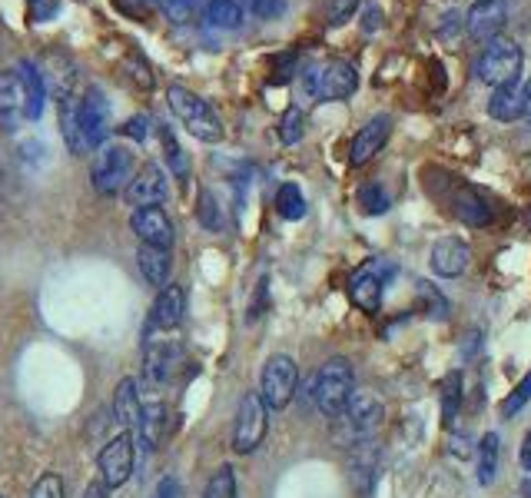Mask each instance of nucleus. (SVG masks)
<instances>
[{"label":"nucleus","mask_w":531,"mask_h":498,"mask_svg":"<svg viewBox=\"0 0 531 498\" xmlns=\"http://www.w3.org/2000/svg\"><path fill=\"white\" fill-rule=\"evenodd\" d=\"M57 117L70 153L83 157V153L97 150L103 137H107L110 103L103 97V90L93 87V83H67L57 100Z\"/></svg>","instance_id":"f257e3e1"},{"label":"nucleus","mask_w":531,"mask_h":498,"mask_svg":"<svg viewBox=\"0 0 531 498\" xmlns=\"http://www.w3.org/2000/svg\"><path fill=\"white\" fill-rule=\"evenodd\" d=\"M44 80L30 60L0 70V127L4 133L20 130L30 120H40L44 113Z\"/></svg>","instance_id":"f03ea898"},{"label":"nucleus","mask_w":531,"mask_h":498,"mask_svg":"<svg viewBox=\"0 0 531 498\" xmlns=\"http://www.w3.org/2000/svg\"><path fill=\"white\" fill-rule=\"evenodd\" d=\"M352 392H356L352 362L342 356L322 362V369L316 372V382H312V399H316V406L326 419H339L346 412Z\"/></svg>","instance_id":"7ed1b4c3"},{"label":"nucleus","mask_w":531,"mask_h":498,"mask_svg":"<svg viewBox=\"0 0 531 498\" xmlns=\"http://www.w3.org/2000/svg\"><path fill=\"white\" fill-rule=\"evenodd\" d=\"M166 100H170V110L176 113V120H180L196 140H203V143L223 140V120L216 117V110L203 97H196L193 90L173 83V87L166 90Z\"/></svg>","instance_id":"20e7f679"},{"label":"nucleus","mask_w":531,"mask_h":498,"mask_svg":"<svg viewBox=\"0 0 531 498\" xmlns=\"http://www.w3.org/2000/svg\"><path fill=\"white\" fill-rule=\"evenodd\" d=\"M522 67H525L522 47L508 37H495L488 40L485 50L475 60V77L488 83V87H502V83H512L522 77Z\"/></svg>","instance_id":"39448f33"},{"label":"nucleus","mask_w":531,"mask_h":498,"mask_svg":"<svg viewBox=\"0 0 531 498\" xmlns=\"http://www.w3.org/2000/svg\"><path fill=\"white\" fill-rule=\"evenodd\" d=\"M133 153L130 147H123V143H103L100 153L93 157L90 166V180H93V190L100 196H113L120 190H127V183L133 180Z\"/></svg>","instance_id":"423d86ee"},{"label":"nucleus","mask_w":531,"mask_h":498,"mask_svg":"<svg viewBox=\"0 0 531 498\" xmlns=\"http://www.w3.org/2000/svg\"><path fill=\"white\" fill-rule=\"evenodd\" d=\"M359 87V74L356 67L346 64V60H329L322 67H309L303 70V90L312 97L322 100H349Z\"/></svg>","instance_id":"0eeeda50"},{"label":"nucleus","mask_w":531,"mask_h":498,"mask_svg":"<svg viewBox=\"0 0 531 498\" xmlns=\"http://www.w3.org/2000/svg\"><path fill=\"white\" fill-rule=\"evenodd\" d=\"M299 386V369L293 356H273L263 366V379H259V399L266 402L269 412H283L296 396Z\"/></svg>","instance_id":"6e6552de"},{"label":"nucleus","mask_w":531,"mask_h":498,"mask_svg":"<svg viewBox=\"0 0 531 498\" xmlns=\"http://www.w3.org/2000/svg\"><path fill=\"white\" fill-rule=\"evenodd\" d=\"M266 429H269V409H266V402L259 399V392H246V396L239 399V409H236L233 452H239V455L256 452L259 445H263V439H266Z\"/></svg>","instance_id":"1a4fd4ad"},{"label":"nucleus","mask_w":531,"mask_h":498,"mask_svg":"<svg viewBox=\"0 0 531 498\" xmlns=\"http://www.w3.org/2000/svg\"><path fill=\"white\" fill-rule=\"evenodd\" d=\"M395 273L392 263H385V259H369L366 266L356 269L349 279V299L352 306H359L362 313L376 316L382 309V289H385V279Z\"/></svg>","instance_id":"9d476101"},{"label":"nucleus","mask_w":531,"mask_h":498,"mask_svg":"<svg viewBox=\"0 0 531 498\" xmlns=\"http://www.w3.org/2000/svg\"><path fill=\"white\" fill-rule=\"evenodd\" d=\"M133 462H137V439H133V432L113 435V439L103 445L100 455H97L103 485H107V489H120V485H127V479L133 475Z\"/></svg>","instance_id":"9b49d317"},{"label":"nucleus","mask_w":531,"mask_h":498,"mask_svg":"<svg viewBox=\"0 0 531 498\" xmlns=\"http://www.w3.org/2000/svg\"><path fill=\"white\" fill-rule=\"evenodd\" d=\"M382 402L372 396V392H352V399H349V406L346 412L339 415L342 422H346V429L352 435V442H369L372 435L379 432V425H382Z\"/></svg>","instance_id":"f8f14e48"},{"label":"nucleus","mask_w":531,"mask_h":498,"mask_svg":"<svg viewBox=\"0 0 531 498\" xmlns=\"http://www.w3.org/2000/svg\"><path fill=\"white\" fill-rule=\"evenodd\" d=\"M143 362H147V376L153 382H170L183 366V349L173 339H156L153 332H147L143 342Z\"/></svg>","instance_id":"ddd939ff"},{"label":"nucleus","mask_w":531,"mask_h":498,"mask_svg":"<svg viewBox=\"0 0 531 498\" xmlns=\"http://www.w3.org/2000/svg\"><path fill=\"white\" fill-rule=\"evenodd\" d=\"M130 206H160L166 196H170V186H166V173L160 170L156 163H143L137 173H133V180L127 183V190H123Z\"/></svg>","instance_id":"4468645a"},{"label":"nucleus","mask_w":531,"mask_h":498,"mask_svg":"<svg viewBox=\"0 0 531 498\" xmlns=\"http://www.w3.org/2000/svg\"><path fill=\"white\" fill-rule=\"evenodd\" d=\"M130 230L137 233V240L143 246H156V249L173 246V220L160 206H140V210H133Z\"/></svg>","instance_id":"2eb2a0df"},{"label":"nucleus","mask_w":531,"mask_h":498,"mask_svg":"<svg viewBox=\"0 0 531 498\" xmlns=\"http://www.w3.org/2000/svg\"><path fill=\"white\" fill-rule=\"evenodd\" d=\"M508 20V0H475L472 7H468V17H465V30L472 40H495L502 34Z\"/></svg>","instance_id":"dca6fc26"},{"label":"nucleus","mask_w":531,"mask_h":498,"mask_svg":"<svg viewBox=\"0 0 531 498\" xmlns=\"http://www.w3.org/2000/svg\"><path fill=\"white\" fill-rule=\"evenodd\" d=\"M389 133H392V117L389 113H376L366 127H362L356 133V140H352V147H349V163L352 166H362V163H369L376 153L385 147V140H389Z\"/></svg>","instance_id":"f3484780"},{"label":"nucleus","mask_w":531,"mask_h":498,"mask_svg":"<svg viewBox=\"0 0 531 498\" xmlns=\"http://www.w3.org/2000/svg\"><path fill=\"white\" fill-rule=\"evenodd\" d=\"M468 259H472V249H468L465 240H458V236H445V240H439L432 246V273L442 276V279H455L462 276L468 269Z\"/></svg>","instance_id":"a211bd4d"},{"label":"nucleus","mask_w":531,"mask_h":498,"mask_svg":"<svg viewBox=\"0 0 531 498\" xmlns=\"http://www.w3.org/2000/svg\"><path fill=\"white\" fill-rule=\"evenodd\" d=\"M183 309H186V293L183 286H163L160 296H156L153 303V313H150V326L147 332H173L176 326L183 323Z\"/></svg>","instance_id":"6ab92c4d"},{"label":"nucleus","mask_w":531,"mask_h":498,"mask_svg":"<svg viewBox=\"0 0 531 498\" xmlns=\"http://www.w3.org/2000/svg\"><path fill=\"white\" fill-rule=\"evenodd\" d=\"M449 203H452V213L465 226H485L488 220H492V206H488V200L475 190V186H455Z\"/></svg>","instance_id":"aec40b11"},{"label":"nucleus","mask_w":531,"mask_h":498,"mask_svg":"<svg viewBox=\"0 0 531 498\" xmlns=\"http://www.w3.org/2000/svg\"><path fill=\"white\" fill-rule=\"evenodd\" d=\"M525 110V87L522 80H512V83H502V87H495L492 100H488V117L498 120V123H512L522 117Z\"/></svg>","instance_id":"412c9836"},{"label":"nucleus","mask_w":531,"mask_h":498,"mask_svg":"<svg viewBox=\"0 0 531 498\" xmlns=\"http://www.w3.org/2000/svg\"><path fill=\"white\" fill-rule=\"evenodd\" d=\"M140 412H143V402H140V392H137V382L133 379H123L117 392H113V415H117V422L123 425V432H133L137 435L140 429Z\"/></svg>","instance_id":"4be33fe9"},{"label":"nucleus","mask_w":531,"mask_h":498,"mask_svg":"<svg viewBox=\"0 0 531 498\" xmlns=\"http://www.w3.org/2000/svg\"><path fill=\"white\" fill-rule=\"evenodd\" d=\"M137 266L143 279H147L150 286H170V273H173V259H170V249H156V246H140L137 249Z\"/></svg>","instance_id":"5701e85b"},{"label":"nucleus","mask_w":531,"mask_h":498,"mask_svg":"<svg viewBox=\"0 0 531 498\" xmlns=\"http://www.w3.org/2000/svg\"><path fill=\"white\" fill-rule=\"evenodd\" d=\"M462 402H465V382H462V372L452 369L449 376L442 379V389H439V409H442V425L445 429H452L458 412H462Z\"/></svg>","instance_id":"b1692460"},{"label":"nucleus","mask_w":531,"mask_h":498,"mask_svg":"<svg viewBox=\"0 0 531 498\" xmlns=\"http://www.w3.org/2000/svg\"><path fill=\"white\" fill-rule=\"evenodd\" d=\"M163 429H166V409L160 406V402H150V406H143V412H140V429L133 439H137L147 452H153L163 439Z\"/></svg>","instance_id":"393cba45"},{"label":"nucleus","mask_w":531,"mask_h":498,"mask_svg":"<svg viewBox=\"0 0 531 498\" xmlns=\"http://www.w3.org/2000/svg\"><path fill=\"white\" fill-rule=\"evenodd\" d=\"M415 306H419V313L435 319V323L449 319V299H445L442 289L432 286L429 279H419V283H415Z\"/></svg>","instance_id":"a878e982"},{"label":"nucleus","mask_w":531,"mask_h":498,"mask_svg":"<svg viewBox=\"0 0 531 498\" xmlns=\"http://www.w3.org/2000/svg\"><path fill=\"white\" fill-rule=\"evenodd\" d=\"M206 20H210V27L236 30L243 24V7H239V0H210L206 4Z\"/></svg>","instance_id":"bb28decb"},{"label":"nucleus","mask_w":531,"mask_h":498,"mask_svg":"<svg viewBox=\"0 0 531 498\" xmlns=\"http://www.w3.org/2000/svg\"><path fill=\"white\" fill-rule=\"evenodd\" d=\"M498 435L488 432L482 442H478V482L482 485H492L495 475H498Z\"/></svg>","instance_id":"cd10ccee"},{"label":"nucleus","mask_w":531,"mask_h":498,"mask_svg":"<svg viewBox=\"0 0 531 498\" xmlns=\"http://www.w3.org/2000/svg\"><path fill=\"white\" fill-rule=\"evenodd\" d=\"M276 213L283 216V220H303L306 216V200H303V190H299L296 183H283L276 193Z\"/></svg>","instance_id":"c85d7f7f"},{"label":"nucleus","mask_w":531,"mask_h":498,"mask_svg":"<svg viewBox=\"0 0 531 498\" xmlns=\"http://www.w3.org/2000/svg\"><path fill=\"white\" fill-rule=\"evenodd\" d=\"M359 206H362V213H369V216H379V213H385L392 206V196H389V190H385L382 183H366L359 190Z\"/></svg>","instance_id":"c756f323"},{"label":"nucleus","mask_w":531,"mask_h":498,"mask_svg":"<svg viewBox=\"0 0 531 498\" xmlns=\"http://www.w3.org/2000/svg\"><path fill=\"white\" fill-rule=\"evenodd\" d=\"M203 498H236V472H233V465H220V469L210 475Z\"/></svg>","instance_id":"7c9ffc66"},{"label":"nucleus","mask_w":531,"mask_h":498,"mask_svg":"<svg viewBox=\"0 0 531 498\" xmlns=\"http://www.w3.org/2000/svg\"><path fill=\"white\" fill-rule=\"evenodd\" d=\"M156 7L163 10L166 20H173V24H193L196 10H200V0H156Z\"/></svg>","instance_id":"2f4dec72"},{"label":"nucleus","mask_w":531,"mask_h":498,"mask_svg":"<svg viewBox=\"0 0 531 498\" xmlns=\"http://www.w3.org/2000/svg\"><path fill=\"white\" fill-rule=\"evenodd\" d=\"M160 140H163V150H166V163H170V170L176 173V180H186V176H190V163H186L183 147L176 143V137L166 127L160 130Z\"/></svg>","instance_id":"473e14b6"},{"label":"nucleus","mask_w":531,"mask_h":498,"mask_svg":"<svg viewBox=\"0 0 531 498\" xmlns=\"http://www.w3.org/2000/svg\"><path fill=\"white\" fill-rule=\"evenodd\" d=\"M306 133V113L303 110H286L283 120H279V140L283 143H299Z\"/></svg>","instance_id":"72a5a7b5"},{"label":"nucleus","mask_w":531,"mask_h":498,"mask_svg":"<svg viewBox=\"0 0 531 498\" xmlns=\"http://www.w3.org/2000/svg\"><path fill=\"white\" fill-rule=\"evenodd\" d=\"M528 402H531V372H528V376H525L522 382H518V386L505 396V402H502V415H505V419H515V415L522 412V409L528 406Z\"/></svg>","instance_id":"f704fd0d"},{"label":"nucleus","mask_w":531,"mask_h":498,"mask_svg":"<svg viewBox=\"0 0 531 498\" xmlns=\"http://www.w3.org/2000/svg\"><path fill=\"white\" fill-rule=\"evenodd\" d=\"M120 70L127 74L137 87H143V90H150L153 87V74H150V64L143 60L140 54H127V60L120 64Z\"/></svg>","instance_id":"c9c22d12"},{"label":"nucleus","mask_w":531,"mask_h":498,"mask_svg":"<svg viewBox=\"0 0 531 498\" xmlns=\"http://www.w3.org/2000/svg\"><path fill=\"white\" fill-rule=\"evenodd\" d=\"M356 7H359V0H326L322 14H326L329 27H342L352 14H356Z\"/></svg>","instance_id":"e433bc0d"},{"label":"nucleus","mask_w":531,"mask_h":498,"mask_svg":"<svg viewBox=\"0 0 531 498\" xmlns=\"http://www.w3.org/2000/svg\"><path fill=\"white\" fill-rule=\"evenodd\" d=\"M30 498H64V479L57 472H44L30 489Z\"/></svg>","instance_id":"4c0bfd02"},{"label":"nucleus","mask_w":531,"mask_h":498,"mask_svg":"<svg viewBox=\"0 0 531 498\" xmlns=\"http://www.w3.org/2000/svg\"><path fill=\"white\" fill-rule=\"evenodd\" d=\"M200 223L206 226V230H220L223 226L220 206H216L213 193H200Z\"/></svg>","instance_id":"58836bf2"},{"label":"nucleus","mask_w":531,"mask_h":498,"mask_svg":"<svg viewBox=\"0 0 531 498\" xmlns=\"http://www.w3.org/2000/svg\"><path fill=\"white\" fill-rule=\"evenodd\" d=\"M110 4L117 7L123 17H130V20H150V4H147V0H110Z\"/></svg>","instance_id":"ea45409f"},{"label":"nucleus","mask_w":531,"mask_h":498,"mask_svg":"<svg viewBox=\"0 0 531 498\" xmlns=\"http://www.w3.org/2000/svg\"><path fill=\"white\" fill-rule=\"evenodd\" d=\"M246 7L253 10L256 17H263V20H269V17H276V14H283V0H246Z\"/></svg>","instance_id":"a19ab883"},{"label":"nucleus","mask_w":531,"mask_h":498,"mask_svg":"<svg viewBox=\"0 0 531 498\" xmlns=\"http://www.w3.org/2000/svg\"><path fill=\"white\" fill-rule=\"evenodd\" d=\"M120 133L123 137H133V140H147V133H150V117H130L127 123L120 127Z\"/></svg>","instance_id":"79ce46f5"},{"label":"nucleus","mask_w":531,"mask_h":498,"mask_svg":"<svg viewBox=\"0 0 531 498\" xmlns=\"http://www.w3.org/2000/svg\"><path fill=\"white\" fill-rule=\"evenodd\" d=\"M293 70H296V54H286V57H279L276 60V83L279 80H289V77H293Z\"/></svg>","instance_id":"37998d69"},{"label":"nucleus","mask_w":531,"mask_h":498,"mask_svg":"<svg viewBox=\"0 0 531 498\" xmlns=\"http://www.w3.org/2000/svg\"><path fill=\"white\" fill-rule=\"evenodd\" d=\"M30 10H34V20H47L57 10V0H30Z\"/></svg>","instance_id":"c03bdc74"},{"label":"nucleus","mask_w":531,"mask_h":498,"mask_svg":"<svg viewBox=\"0 0 531 498\" xmlns=\"http://www.w3.org/2000/svg\"><path fill=\"white\" fill-rule=\"evenodd\" d=\"M518 462H522L525 472H531V429H528V435L522 439V452H518Z\"/></svg>","instance_id":"a18cd8bd"},{"label":"nucleus","mask_w":531,"mask_h":498,"mask_svg":"<svg viewBox=\"0 0 531 498\" xmlns=\"http://www.w3.org/2000/svg\"><path fill=\"white\" fill-rule=\"evenodd\" d=\"M153 498H176V479H163L160 485H156Z\"/></svg>","instance_id":"49530a36"},{"label":"nucleus","mask_w":531,"mask_h":498,"mask_svg":"<svg viewBox=\"0 0 531 498\" xmlns=\"http://www.w3.org/2000/svg\"><path fill=\"white\" fill-rule=\"evenodd\" d=\"M522 117L531 123V80L525 83V110H522Z\"/></svg>","instance_id":"de8ad7c7"},{"label":"nucleus","mask_w":531,"mask_h":498,"mask_svg":"<svg viewBox=\"0 0 531 498\" xmlns=\"http://www.w3.org/2000/svg\"><path fill=\"white\" fill-rule=\"evenodd\" d=\"M369 30H376L379 27V10H369V24H366Z\"/></svg>","instance_id":"09e8293b"},{"label":"nucleus","mask_w":531,"mask_h":498,"mask_svg":"<svg viewBox=\"0 0 531 498\" xmlns=\"http://www.w3.org/2000/svg\"><path fill=\"white\" fill-rule=\"evenodd\" d=\"M522 498H531V482H522Z\"/></svg>","instance_id":"8fccbe9b"},{"label":"nucleus","mask_w":531,"mask_h":498,"mask_svg":"<svg viewBox=\"0 0 531 498\" xmlns=\"http://www.w3.org/2000/svg\"><path fill=\"white\" fill-rule=\"evenodd\" d=\"M528 230H531V210H528Z\"/></svg>","instance_id":"3c124183"},{"label":"nucleus","mask_w":531,"mask_h":498,"mask_svg":"<svg viewBox=\"0 0 531 498\" xmlns=\"http://www.w3.org/2000/svg\"><path fill=\"white\" fill-rule=\"evenodd\" d=\"M518 498H522V495H518Z\"/></svg>","instance_id":"603ef678"}]
</instances>
